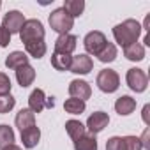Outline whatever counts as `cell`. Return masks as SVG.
<instances>
[{"mask_svg": "<svg viewBox=\"0 0 150 150\" xmlns=\"http://www.w3.org/2000/svg\"><path fill=\"white\" fill-rule=\"evenodd\" d=\"M39 139H41V131H39V127L32 125V127L21 131V141H23V146H25V148H34V146H37Z\"/></svg>", "mask_w": 150, "mask_h": 150, "instance_id": "16", "label": "cell"}, {"mask_svg": "<svg viewBox=\"0 0 150 150\" xmlns=\"http://www.w3.org/2000/svg\"><path fill=\"white\" fill-rule=\"evenodd\" d=\"M92 69H94V60H92L87 53H80V55H76V57H72L71 67H69L71 72L81 74V76H83V74H88Z\"/></svg>", "mask_w": 150, "mask_h": 150, "instance_id": "9", "label": "cell"}, {"mask_svg": "<svg viewBox=\"0 0 150 150\" xmlns=\"http://www.w3.org/2000/svg\"><path fill=\"white\" fill-rule=\"evenodd\" d=\"M2 150H23V148L18 146V145H9V146H6V148H2Z\"/></svg>", "mask_w": 150, "mask_h": 150, "instance_id": "35", "label": "cell"}, {"mask_svg": "<svg viewBox=\"0 0 150 150\" xmlns=\"http://www.w3.org/2000/svg\"><path fill=\"white\" fill-rule=\"evenodd\" d=\"M11 88H13V83H11L9 76L6 72H0V97H2V96H9Z\"/></svg>", "mask_w": 150, "mask_h": 150, "instance_id": "29", "label": "cell"}, {"mask_svg": "<svg viewBox=\"0 0 150 150\" xmlns=\"http://www.w3.org/2000/svg\"><path fill=\"white\" fill-rule=\"evenodd\" d=\"M14 124L20 131H25V129L35 125V113L30 111L28 108H21L14 117Z\"/></svg>", "mask_w": 150, "mask_h": 150, "instance_id": "13", "label": "cell"}, {"mask_svg": "<svg viewBox=\"0 0 150 150\" xmlns=\"http://www.w3.org/2000/svg\"><path fill=\"white\" fill-rule=\"evenodd\" d=\"M122 141H124V150H143L138 136H131L129 134V136H124Z\"/></svg>", "mask_w": 150, "mask_h": 150, "instance_id": "27", "label": "cell"}, {"mask_svg": "<svg viewBox=\"0 0 150 150\" xmlns=\"http://www.w3.org/2000/svg\"><path fill=\"white\" fill-rule=\"evenodd\" d=\"M69 96L76 97V99H81V101H87L92 96V88L85 80H72L69 83Z\"/></svg>", "mask_w": 150, "mask_h": 150, "instance_id": "11", "label": "cell"}, {"mask_svg": "<svg viewBox=\"0 0 150 150\" xmlns=\"http://www.w3.org/2000/svg\"><path fill=\"white\" fill-rule=\"evenodd\" d=\"M55 106V101H53V97H46V103H44V108H53Z\"/></svg>", "mask_w": 150, "mask_h": 150, "instance_id": "34", "label": "cell"}, {"mask_svg": "<svg viewBox=\"0 0 150 150\" xmlns=\"http://www.w3.org/2000/svg\"><path fill=\"white\" fill-rule=\"evenodd\" d=\"M97 138L94 134H85L74 141V150H97Z\"/></svg>", "mask_w": 150, "mask_h": 150, "instance_id": "21", "label": "cell"}, {"mask_svg": "<svg viewBox=\"0 0 150 150\" xmlns=\"http://www.w3.org/2000/svg\"><path fill=\"white\" fill-rule=\"evenodd\" d=\"M14 131L13 127H9L7 124H0V150L9 146V145H14Z\"/></svg>", "mask_w": 150, "mask_h": 150, "instance_id": "24", "label": "cell"}, {"mask_svg": "<svg viewBox=\"0 0 150 150\" xmlns=\"http://www.w3.org/2000/svg\"><path fill=\"white\" fill-rule=\"evenodd\" d=\"M136 110V99H132L131 96H120L115 103V111L120 117H127Z\"/></svg>", "mask_w": 150, "mask_h": 150, "instance_id": "15", "label": "cell"}, {"mask_svg": "<svg viewBox=\"0 0 150 150\" xmlns=\"http://www.w3.org/2000/svg\"><path fill=\"white\" fill-rule=\"evenodd\" d=\"M125 81H127V87L136 92V94H141L146 90L148 87V76L143 69H138V67H131L125 74Z\"/></svg>", "mask_w": 150, "mask_h": 150, "instance_id": "5", "label": "cell"}, {"mask_svg": "<svg viewBox=\"0 0 150 150\" xmlns=\"http://www.w3.org/2000/svg\"><path fill=\"white\" fill-rule=\"evenodd\" d=\"M124 57L131 62H141L145 58V46L139 44V42L129 44V46L124 48Z\"/></svg>", "mask_w": 150, "mask_h": 150, "instance_id": "17", "label": "cell"}, {"mask_svg": "<svg viewBox=\"0 0 150 150\" xmlns=\"http://www.w3.org/2000/svg\"><path fill=\"white\" fill-rule=\"evenodd\" d=\"M78 46V37L72 34H64L58 35L55 41V53H62V55H72V51Z\"/></svg>", "mask_w": 150, "mask_h": 150, "instance_id": "10", "label": "cell"}, {"mask_svg": "<svg viewBox=\"0 0 150 150\" xmlns=\"http://www.w3.org/2000/svg\"><path fill=\"white\" fill-rule=\"evenodd\" d=\"M117 55H118V51H117V46L113 44V42H106V46L103 48V51L97 55V58H99V62H103V64H110V62H113L115 58H117Z\"/></svg>", "mask_w": 150, "mask_h": 150, "instance_id": "26", "label": "cell"}, {"mask_svg": "<svg viewBox=\"0 0 150 150\" xmlns=\"http://www.w3.org/2000/svg\"><path fill=\"white\" fill-rule=\"evenodd\" d=\"M25 64H28V57H27V53H23V51H13V53H9L7 55V58H6V67L7 69H18V67H21V65H25Z\"/></svg>", "mask_w": 150, "mask_h": 150, "instance_id": "19", "label": "cell"}, {"mask_svg": "<svg viewBox=\"0 0 150 150\" xmlns=\"http://www.w3.org/2000/svg\"><path fill=\"white\" fill-rule=\"evenodd\" d=\"M16 106V99L9 94V96H2L0 97V113H9L13 108Z\"/></svg>", "mask_w": 150, "mask_h": 150, "instance_id": "28", "label": "cell"}, {"mask_svg": "<svg viewBox=\"0 0 150 150\" xmlns=\"http://www.w3.org/2000/svg\"><path fill=\"white\" fill-rule=\"evenodd\" d=\"M44 35H46V30L42 27V23L35 18L32 20H25L21 30H20V39L21 42H32V41H44Z\"/></svg>", "mask_w": 150, "mask_h": 150, "instance_id": "3", "label": "cell"}, {"mask_svg": "<svg viewBox=\"0 0 150 150\" xmlns=\"http://www.w3.org/2000/svg\"><path fill=\"white\" fill-rule=\"evenodd\" d=\"M145 46H150V34H145V39H143Z\"/></svg>", "mask_w": 150, "mask_h": 150, "instance_id": "36", "label": "cell"}, {"mask_svg": "<svg viewBox=\"0 0 150 150\" xmlns=\"http://www.w3.org/2000/svg\"><path fill=\"white\" fill-rule=\"evenodd\" d=\"M106 42H108L106 35H104L103 32H99V30L88 32V34L85 35V39H83V46H85L87 55H94V57H97V55L103 51V48L106 46Z\"/></svg>", "mask_w": 150, "mask_h": 150, "instance_id": "6", "label": "cell"}, {"mask_svg": "<svg viewBox=\"0 0 150 150\" xmlns=\"http://www.w3.org/2000/svg\"><path fill=\"white\" fill-rule=\"evenodd\" d=\"M71 60H72L71 55H62V53H55V51L51 55V65L57 71H69Z\"/></svg>", "mask_w": 150, "mask_h": 150, "instance_id": "23", "label": "cell"}, {"mask_svg": "<svg viewBox=\"0 0 150 150\" xmlns=\"http://www.w3.org/2000/svg\"><path fill=\"white\" fill-rule=\"evenodd\" d=\"M106 150H124V141L120 136H111L106 141Z\"/></svg>", "mask_w": 150, "mask_h": 150, "instance_id": "30", "label": "cell"}, {"mask_svg": "<svg viewBox=\"0 0 150 150\" xmlns=\"http://www.w3.org/2000/svg\"><path fill=\"white\" fill-rule=\"evenodd\" d=\"M48 21H50L51 30H55L58 35L69 34V32H71V28L74 27V18H72V16H71V14H69L64 7L55 9V11L50 14Z\"/></svg>", "mask_w": 150, "mask_h": 150, "instance_id": "2", "label": "cell"}, {"mask_svg": "<svg viewBox=\"0 0 150 150\" xmlns=\"http://www.w3.org/2000/svg\"><path fill=\"white\" fill-rule=\"evenodd\" d=\"M25 50L27 53L32 57V58H42L46 55V42L44 41H32V42H27L25 44Z\"/></svg>", "mask_w": 150, "mask_h": 150, "instance_id": "22", "label": "cell"}, {"mask_svg": "<svg viewBox=\"0 0 150 150\" xmlns=\"http://www.w3.org/2000/svg\"><path fill=\"white\" fill-rule=\"evenodd\" d=\"M64 9L72 18H78L85 11V2H83V0H65V2H64Z\"/></svg>", "mask_w": 150, "mask_h": 150, "instance_id": "25", "label": "cell"}, {"mask_svg": "<svg viewBox=\"0 0 150 150\" xmlns=\"http://www.w3.org/2000/svg\"><path fill=\"white\" fill-rule=\"evenodd\" d=\"M34 80H35V69L30 64H25V65L16 69V81L21 88L30 87L34 83Z\"/></svg>", "mask_w": 150, "mask_h": 150, "instance_id": "12", "label": "cell"}, {"mask_svg": "<svg viewBox=\"0 0 150 150\" xmlns=\"http://www.w3.org/2000/svg\"><path fill=\"white\" fill-rule=\"evenodd\" d=\"M148 136H150V131H148V129H145V132H143V134H141V138H139V143H141V146H143V148H150Z\"/></svg>", "mask_w": 150, "mask_h": 150, "instance_id": "32", "label": "cell"}, {"mask_svg": "<svg viewBox=\"0 0 150 150\" xmlns=\"http://www.w3.org/2000/svg\"><path fill=\"white\" fill-rule=\"evenodd\" d=\"M25 23V16L23 13L20 11H9L7 14H4V20H2V27L13 35V34H20L21 27Z\"/></svg>", "mask_w": 150, "mask_h": 150, "instance_id": "7", "label": "cell"}, {"mask_svg": "<svg viewBox=\"0 0 150 150\" xmlns=\"http://www.w3.org/2000/svg\"><path fill=\"white\" fill-rule=\"evenodd\" d=\"M0 7H2V2H0Z\"/></svg>", "mask_w": 150, "mask_h": 150, "instance_id": "37", "label": "cell"}, {"mask_svg": "<svg viewBox=\"0 0 150 150\" xmlns=\"http://www.w3.org/2000/svg\"><path fill=\"white\" fill-rule=\"evenodd\" d=\"M85 108H87V103L81 99H76V97H69L64 103V110L69 115H81L85 111Z\"/></svg>", "mask_w": 150, "mask_h": 150, "instance_id": "20", "label": "cell"}, {"mask_svg": "<svg viewBox=\"0 0 150 150\" xmlns=\"http://www.w3.org/2000/svg\"><path fill=\"white\" fill-rule=\"evenodd\" d=\"M148 111H150V104H145V108H143V113H141V117H143V122H145L146 125H150V118H148Z\"/></svg>", "mask_w": 150, "mask_h": 150, "instance_id": "33", "label": "cell"}, {"mask_svg": "<svg viewBox=\"0 0 150 150\" xmlns=\"http://www.w3.org/2000/svg\"><path fill=\"white\" fill-rule=\"evenodd\" d=\"M44 103H46V96L42 88H34L28 96V110L34 113H41L44 110Z\"/></svg>", "mask_w": 150, "mask_h": 150, "instance_id": "14", "label": "cell"}, {"mask_svg": "<svg viewBox=\"0 0 150 150\" xmlns=\"http://www.w3.org/2000/svg\"><path fill=\"white\" fill-rule=\"evenodd\" d=\"M141 32H143V30H141V25H139L136 20H131V18L113 27V37H115V42H118L122 48L138 42Z\"/></svg>", "mask_w": 150, "mask_h": 150, "instance_id": "1", "label": "cell"}, {"mask_svg": "<svg viewBox=\"0 0 150 150\" xmlns=\"http://www.w3.org/2000/svg\"><path fill=\"white\" fill-rule=\"evenodd\" d=\"M9 42H11V34L0 25V48H6V46H9Z\"/></svg>", "mask_w": 150, "mask_h": 150, "instance_id": "31", "label": "cell"}, {"mask_svg": "<svg viewBox=\"0 0 150 150\" xmlns=\"http://www.w3.org/2000/svg\"><path fill=\"white\" fill-rule=\"evenodd\" d=\"M108 124H110V115H108V113H104V111H94V113L88 117L85 129H88L90 134L96 136V134H99L101 131H104V129L108 127Z\"/></svg>", "mask_w": 150, "mask_h": 150, "instance_id": "8", "label": "cell"}, {"mask_svg": "<svg viewBox=\"0 0 150 150\" xmlns=\"http://www.w3.org/2000/svg\"><path fill=\"white\" fill-rule=\"evenodd\" d=\"M65 131H67V134L72 141H76V139H80L81 136L87 134V129L80 120H67L65 122Z\"/></svg>", "mask_w": 150, "mask_h": 150, "instance_id": "18", "label": "cell"}, {"mask_svg": "<svg viewBox=\"0 0 150 150\" xmlns=\"http://www.w3.org/2000/svg\"><path fill=\"white\" fill-rule=\"evenodd\" d=\"M96 83H97L101 92L113 94L120 87V76H118V72L113 71V69H101L99 74H97V78H96Z\"/></svg>", "mask_w": 150, "mask_h": 150, "instance_id": "4", "label": "cell"}]
</instances>
